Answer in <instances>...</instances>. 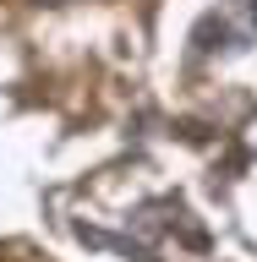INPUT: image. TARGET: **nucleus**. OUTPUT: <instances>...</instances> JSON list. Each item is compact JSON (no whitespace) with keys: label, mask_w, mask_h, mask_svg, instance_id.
I'll list each match as a JSON object with an SVG mask.
<instances>
[]
</instances>
